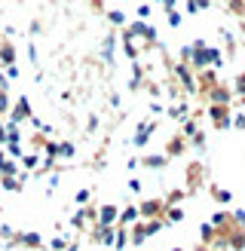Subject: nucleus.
I'll return each instance as SVG.
<instances>
[{"label": "nucleus", "mask_w": 245, "mask_h": 251, "mask_svg": "<svg viewBox=\"0 0 245 251\" xmlns=\"http://www.w3.org/2000/svg\"><path fill=\"white\" fill-rule=\"evenodd\" d=\"M74 153H77V147L71 141H55V159H74Z\"/></svg>", "instance_id": "dca6fc26"}, {"label": "nucleus", "mask_w": 245, "mask_h": 251, "mask_svg": "<svg viewBox=\"0 0 245 251\" xmlns=\"http://www.w3.org/2000/svg\"><path fill=\"white\" fill-rule=\"evenodd\" d=\"M242 31H245V28H242ZM242 49H245V37H242Z\"/></svg>", "instance_id": "e433bc0d"}, {"label": "nucleus", "mask_w": 245, "mask_h": 251, "mask_svg": "<svg viewBox=\"0 0 245 251\" xmlns=\"http://www.w3.org/2000/svg\"><path fill=\"white\" fill-rule=\"evenodd\" d=\"M135 16H138V22H150V16H153L150 3H141V6H138V12H135Z\"/></svg>", "instance_id": "5701e85b"}, {"label": "nucleus", "mask_w": 245, "mask_h": 251, "mask_svg": "<svg viewBox=\"0 0 245 251\" xmlns=\"http://www.w3.org/2000/svg\"><path fill=\"white\" fill-rule=\"evenodd\" d=\"M89 196H92V190H89V187H83V190H77L74 202H77V205H86V202H89Z\"/></svg>", "instance_id": "b1692460"}, {"label": "nucleus", "mask_w": 245, "mask_h": 251, "mask_svg": "<svg viewBox=\"0 0 245 251\" xmlns=\"http://www.w3.org/2000/svg\"><path fill=\"white\" fill-rule=\"evenodd\" d=\"M163 211H166V199H144L138 205V218L141 221H163Z\"/></svg>", "instance_id": "f03ea898"}, {"label": "nucleus", "mask_w": 245, "mask_h": 251, "mask_svg": "<svg viewBox=\"0 0 245 251\" xmlns=\"http://www.w3.org/2000/svg\"><path fill=\"white\" fill-rule=\"evenodd\" d=\"M166 22H169V28H181V22H184V16L178 9H166Z\"/></svg>", "instance_id": "aec40b11"}, {"label": "nucleus", "mask_w": 245, "mask_h": 251, "mask_svg": "<svg viewBox=\"0 0 245 251\" xmlns=\"http://www.w3.org/2000/svg\"><path fill=\"white\" fill-rule=\"evenodd\" d=\"M230 129H239V132H245V114H233V120H230Z\"/></svg>", "instance_id": "cd10ccee"}, {"label": "nucleus", "mask_w": 245, "mask_h": 251, "mask_svg": "<svg viewBox=\"0 0 245 251\" xmlns=\"http://www.w3.org/2000/svg\"><path fill=\"white\" fill-rule=\"evenodd\" d=\"M242 25H245V22H242Z\"/></svg>", "instance_id": "a19ab883"}, {"label": "nucleus", "mask_w": 245, "mask_h": 251, "mask_svg": "<svg viewBox=\"0 0 245 251\" xmlns=\"http://www.w3.org/2000/svg\"><path fill=\"white\" fill-rule=\"evenodd\" d=\"M0 65L3 68L16 65V46H12V40H0Z\"/></svg>", "instance_id": "4468645a"}, {"label": "nucleus", "mask_w": 245, "mask_h": 251, "mask_svg": "<svg viewBox=\"0 0 245 251\" xmlns=\"http://www.w3.org/2000/svg\"><path fill=\"white\" fill-rule=\"evenodd\" d=\"M212 6V0H187V12H202Z\"/></svg>", "instance_id": "412c9836"}, {"label": "nucleus", "mask_w": 245, "mask_h": 251, "mask_svg": "<svg viewBox=\"0 0 245 251\" xmlns=\"http://www.w3.org/2000/svg\"><path fill=\"white\" fill-rule=\"evenodd\" d=\"M117 34L110 31L107 37H104V43H101V58H104V65H114V49H117Z\"/></svg>", "instance_id": "ddd939ff"}, {"label": "nucleus", "mask_w": 245, "mask_h": 251, "mask_svg": "<svg viewBox=\"0 0 245 251\" xmlns=\"http://www.w3.org/2000/svg\"><path fill=\"white\" fill-rule=\"evenodd\" d=\"M208 101L230 107V101H233V89H230V86H224V83H218V86H212V89H208Z\"/></svg>", "instance_id": "423d86ee"}, {"label": "nucleus", "mask_w": 245, "mask_h": 251, "mask_svg": "<svg viewBox=\"0 0 245 251\" xmlns=\"http://www.w3.org/2000/svg\"><path fill=\"white\" fill-rule=\"evenodd\" d=\"M22 169H19V162L16 159H9L6 153H3V147H0V178H16Z\"/></svg>", "instance_id": "9d476101"}, {"label": "nucleus", "mask_w": 245, "mask_h": 251, "mask_svg": "<svg viewBox=\"0 0 245 251\" xmlns=\"http://www.w3.org/2000/svg\"><path fill=\"white\" fill-rule=\"evenodd\" d=\"M166 162H169L166 153H144V156H141V166H144V169H153V172L166 169Z\"/></svg>", "instance_id": "f8f14e48"}, {"label": "nucleus", "mask_w": 245, "mask_h": 251, "mask_svg": "<svg viewBox=\"0 0 245 251\" xmlns=\"http://www.w3.org/2000/svg\"><path fill=\"white\" fill-rule=\"evenodd\" d=\"M129 193H141V181H138V178L129 181Z\"/></svg>", "instance_id": "72a5a7b5"}, {"label": "nucleus", "mask_w": 245, "mask_h": 251, "mask_svg": "<svg viewBox=\"0 0 245 251\" xmlns=\"http://www.w3.org/2000/svg\"><path fill=\"white\" fill-rule=\"evenodd\" d=\"M68 245H71V236H55V239L49 242V248H52V251H65Z\"/></svg>", "instance_id": "4be33fe9"}, {"label": "nucleus", "mask_w": 245, "mask_h": 251, "mask_svg": "<svg viewBox=\"0 0 245 251\" xmlns=\"http://www.w3.org/2000/svg\"><path fill=\"white\" fill-rule=\"evenodd\" d=\"M138 205H126V208H120V218H117V227H132V224H138Z\"/></svg>", "instance_id": "1a4fd4ad"}, {"label": "nucleus", "mask_w": 245, "mask_h": 251, "mask_svg": "<svg viewBox=\"0 0 245 251\" xmlns=\"http://www.w3.org/2000/svg\"><path fill=\"white\" fill-rule=\"evenodd\" d=\"M12 245H24V248H43V236L40 233H16V239H12Z\"/></svg>", "instance_id": "6e6552de"}, {"label": "nucleus", "mask_w": 245, "mask_h": 251, "mask_svg": "<svg viewBox=\"0 0 245 251\" xmlns=\"http://www.w3.org/2000/svg\"><path fill=\"white\" fill-rule=\"evenodd\" d=\"M3 144H6V126L0 123V147H3Z\"/></svg>", "instance_id": "f704fd0d"}, {"label": "nucleus", "mask_w": 245, "mask_h": 251, "mask_svg": "<svg viewBox=\"0 0 245 251\" xmlns=\"http://www.w3.org/2000/svg\"><path fill=\"white\" fill-rule=\"evenodd\" d=\"M3 77H6V80H16V77H19V68H16V65H9Z\"/></svg>", "instance_id": "473e14b6"}, {"label": "nucleus", "mask_w": 245, "mask_h": 251, "mask_svg": "<svg viewBox=\"0 0 245 251\" xmlns=\"http://www.w3.org/2000/svg\"><path fill=\"white\" fill-rule=\"evenodd\" d=\"M28 55H31V65H40V58H37V46L28 43Z\"/></svg>", "instance_id": "2f4dec72"}, {"label": "nucleus", "mask_w": 245, "mask_h": 251, "mask_svg": "<svg viewBox=\"0 0 245 251\" xmlns=\"http://www.w3.org/2000/svg\"><path fill=\"white\" fill-rule=\"evenodd\" d=\"M175 3H178V0H163V6H166V9H175Z\"/></svg>", "instance_id": "c9c22d12"}, {"label": "nucleus", "mask_w": 245, "mask_h": 251, "mask_svg": "<svg viewBox=\"0 0 245 251\" xmlns=\"http://www.w3.org/2000/svg\"><path fill=\"white\" fill-rule=\"evenodd\" d=\"M6 92H9V89H3V86H0V114H9V98H6Z\"/></svg>", "instance_id": "c756f323"}, {"label": "nucleus", "mask_w": 245, "mask_h": 251, "mask_svg": "<svg viewBox=\"0 0 245 251\" xmlns=\"http://www.w3.org/2000/svg\"><path fill=\"white\" fill-rule=\"evenodd\" d=\"M227 9L236 12V16H245V3H242V0H227Z\"/></svg>", "instance_id": "393cba45"}, {"label": "nucleus", "mask_w": 245, "mask_h": 251, "mask_svg": "<svg viewBox=\"0 0 245 251\" xmlns=\"http://www.w3.org/2000/svg\"><path fill=\"white\" fill-rule=\"evenodd\" d=\"M184 150H187V138H172V141L166 144V156H184Z\"/></svg>", "instance_id": "2eb2a0df"}, {"label": "nucleus", "mask_w": 245, "mask_h": 251, "mask_svg": "<svg viewBox=\"0 0 245 251\" xmlns=\"http://www.w3.org/2000/svg\"><path fill=\"white\" fill-rule=\"evenodd\" d=\"M212 196L218 199V202H230V199H233L230 190H220V187H212Z\"/></svg>", "instance_id": "a878e982"}, {"label": "nucleus", "mask_w": 245, "mask_h": 251, "mask_svg": "<svg viewBox=\"0 0 245 251\" xmlns=\"http://www.w3.org/2000/svg\"><path fill=\"white\" fill-rule=\"evenodd\" d=\"M153 132H156V120H141L138 129H135L132 144H135V147H147V144H150V135H153Z\"/></svg>", "instance_id": "39448f33"}, {"label": "nucleus", "mask_w": 245, "mask_h": 251, "mask_svg": "<svg viewBox=\"0 0 245 251\" xmlns=\"http://www.w3.org/2000/svg\"><path fill=\"white\" fill-rule=\"evenodd\" d=\"M230 221L236 224V227H242V230H245V208H236V211L230 215Z\"/></svg>", "instance_id": "bb28decb"}, {"label": "nucleus", "mask_w": 245, "mask_h": 251, "mask_svg": "<svg viewBox=\"0 0 245 251\" xmlns=\"http://www.w3.org/2000/svg\"><path fill=\"white\" fill-rule=\"evenodd\" d=\"M126 169H129V172H138V169H141V159H138V156H132V159L126 162Z\"/></svg>", "instance_id": "7c9ffc66"}, {"label": "nucleus", "mask_w": 245, "mask_h": 251, "mask_svg": "<svg viewBox=\"0 0 245 251\" xmlns=\"http://www.w3.org/2000/svg\"><path fill=\"white\" fill-rule=\"evenodd\" d=\"M208 120H212L215 129H230V120H233V110L224 104H208Z\"/></svg>", "instance_id": "20e7f679"}, {"label": "nucleus", "mask_w": 245, "mask_h": 251, "mask_svg": "<svg viewBox=\"0 0 245 251\" xmlns=\"http://www.w3.org/2000/svg\"><path fill=\"white\" fill-rule=\"evenodd\" d=\"M71 224H74V230H86L89 224L95 227V208H89V205H86V208H80L77 215L71 218Z\"/></svg>", "instance_id": "0eeeda50"}, {"label": "nucleus", "mask_w": 245, "mask_h": 251, "mask_svg": "<svg viewBox=\"0 0 245 251\" xmlns=\"http://www.w3.org/2000/svg\"><path fill=\"white\" fill-rule=\"evenodd\" d=\"M215 251H227V248H218V245H215Z\"/></svg>", "instance_id": "4c0bfd02"}, {"label": "nucleus", "mask_w": 245, "mask_h": 251, "mask_svg": "<svg viewBox=\"0 0 245 251\" xmlns=\"http://www.w3.org/2000/svg\"><path fill=\"white\" fill-rule=\"evenodd\" d=\"M172 251H184V248H172Z\"/></svg>", "instance_id": "58836bf2"}, {"label": "nucleus", "mask_w": 245, "mask_h": 251, "mask_svg": "<svg viewBox=\"0 0 245 251\" xmlns=\"http://www.w3.org/2000/svg\"><path fill=\"white\" fill-rule=\"evenodd\" d=\"M107 22L114 25V28H126V25H129V19H126L122 9H107Z\"/></svg>", "instance_id": "f3484780"}, {"label": "nucleus", "mask_w": 245, "mask_h": 251, "mask_svg": "<svg viewBox=\"0 0 245 251\" xmlns=\"http://www.w3.org/2000/svg\"><path fill=\"white\" fill-rule=\"evenodd\" d=\"M242 3H245V0H242Z\"/></svg>", "instance_id": "ea45409f"}, {"label": "nucleus", "mask_w": 245, "mask_h": 251, "mask_svg": "<svg viewBox=\"0 0 245 251\" xmlns=\"http://www.w3.org/2000/svg\"><path fill=\"white\" fill-rule=\"evenodd\" d=\"M34 117V110H31V101L28 98H16V101H12V107H9V123H16V126H22L24 120H31Z\"/></svg>", "instance_id": "7ed1b4c3"}, {"label": "nucleus", "mask_w": 245, "mask_h": 251, "mask_svg": "<svg viewBox=\"0 0 245 251\" xmlns=\"http://www.w3.org/2000/svg\"><path fill=\"white\" fill-rule=\"evenodd\" d=\"M172 74H175V80L181 83V89L187 92V95H196L199 89H196V77H193V71L184 65V61H178V65H172Z\"/></svg>", "instance_id": "f257e3e1"}, {"label": "nucleus", "mask_w": 245, "mask_h": 251, "mask_svg": "<svg viewBox=\"0 0 245 251\" xmlns=\"http://www.w3.org/2000/svg\"><path fill=\"white\" fill-rule=\"evenodd\" d=\"M233 95H242L245 98V74H239L236 83H233Z\"/></svg>", "instance_id": "c85d7f7f"}, {"label": "nucleus", "mask_w": 245, "mask_h": 251, "mask_svg": "<svg viewBox=\"0 0 245 251\" xmlns=\"http://www.w3.org/2000/svg\"><path fill=\"white\" fill-rule=\"evenodd\" d=\"M0 187L9 190V193H19L22 190V181H19V175H16V178H0Z\"/></svg>", "instance_id": "6ab92c4d"}, {"label": "nucleus", "mask_w": 245, "mask_h": 251, "mask_svg": "<svg viewBox=\"0 0 245 251\" xmlns=\"http://www.w3.org/2000/svg\"><path fill=\"white\" fill-rule=\"evenodd\" d=\"M19 169H22V172H37V169H40V153H37V150L22 153V156H19Z\"/></svg>", "instance_id": "9b49d317"}, {"label": "nucleus", "mask_w": 245, "mask_h": 251, "mask_svg": "<svg viewBox=\"0 0 245 251\" xmlns=\"http://www.w3.org/2000/svg\"><path fill=\"white\" fill-rule=\"evenodd\" d=\"M199 239H202V245H215L218 230L212 227V224H202V227H199Z\"/></svg>", "instance_id": "a211bd4d"}]
</instances>
